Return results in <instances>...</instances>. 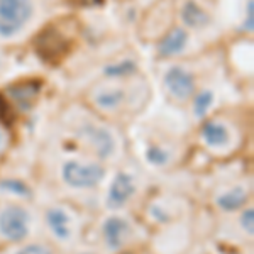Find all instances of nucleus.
Wrapping results in <instances>:
<instances>
[{
	"instance_id": "nucleus-21",
	"label": "nucleus",
	"mask_w": 254,
	"mask_h": 254,
	"mask_svg": "<svg viewBox=\"0 0 254 254\" xmlns=\"http://www.w3.org/2000/svg\"><path fill=\"white\" fill-rule=\"evenodd\" d=\"M0 121L5 122V124H10L14 121V114H12L9 104H7L2 95H0Z\"/></svg>"
},
{
	"instance_id": "nucleus-22",
	"label": "nucleus",
	"mask_w": 254,
	"mask_h": 254,
	"mask_svg": "<svg viewBox=\"0 0 254 254\" xmlns=\"http://www.w3.org/2000/svg\"><path fill=\"white\" fill-rule=\"evenodd\" d=\"M17 254H51V251H49L46 246L31 244V246H26L24 249H20Z\"/></svg>"
},
{
	"instance_id": "nucleus-5",
	"label": "nucleus",
	"mask_w": 254,
	"mask_h": 254,
	"mask_svg": "<svg viewBox=\"0 0 254 254\" xmlns=\"http://www.w3.org/2000/svg\"><path fill=\"white\" fill-rule=\"evenodd\" d=\"M134 191H136V185H134L132 176L127 173H117L109 188L107 205L110 208H121L126 202H129Z\"/></svg>"
},
{
	"instance_id": "nucleus-25",
	"label": "nucleus",
	"mask_w": 254,
	"mask_h": 254,
	"mask_svg": "<svg viewBox=\"0 0 254 254\" xmlns=\"http://www.w3.org/2000/svg\"><path fill=\"white\" fill-rule=\"evenodd\" d=\"M126 254H129V253H126Z\"/></svg>"
},
{
	"instance_id": "nucleus-13",
	"label": "nucleus",
	"mask_w": 254,
	"mask_h": 254,
	"mask_svg": "<svg viewBox=\"0 0 254 254\" xmlns=\"http://www.w3.org/2000/svg\"><path fill=\"white\" fill-rule=\"evenodd\" d=\"M246 200H248V191H246L244 188L237 187L220 195L219 198H217V205L225 212H232V210H237L239 207H243L246 203Z\"/></svg>"
},
{
	"instance_id": "nucleus-1",
	"label": "nucleus",
	"mask_w": 254,
	"mask_h": 254,
	"mask_svg": "<svg viewBox=\"0 0 254 254\" xmlns=\"http://www.w3.org/2000/svg\"><path fill=\"white\" fill-rule=\"evenodd\" d=\"M32 15L31 0H0V36L12 38Z\"/></svg>"
},
{
	"instance_id": "nucleus-10",
	"label": "nucleus",
	"mask_w": 254,
	"mask_h": 254,
	"mask_svg": "<svg viewBox=\"0 0 254 254\" xmlns=\"http://www.w3.org/2000/svg\"><path fill=\"white\" fill-rule=\"evenodd\" d=\"M46 220L49 229H51L53 234L58 237V239L63 241L68 239L71 229H69V217L66 212L61 210V208H51L46 214Z\"/></svg>"
},
{
	"instance_id": "nucleus-18",
	"label": "nucleus",
	"mask_w": 254,
	"mask_h": 254,
	"mask_svg": "<svg viewBox=\"0 0 254 254\" xmlns=\"http://www.w3.org/2000/svg\"><path fill=\"white\" fill-rule=\"evenodd\" d=\"M0 188L7 191H12V193H15V195H20V196H27L31 193L29 187L24 182H19V180H3V182H0Z\"/></svg>"
},
{
	"instance_id": "nucleus-12",
	"label": "nucleus",
	"mask_w": 254,
	"mask_h": 254,
	"mask_svg": "<svg viewBox=\"0 0 254 254\" xmlns=\"http://www.w3.org/2000/svg\"><path fill=\"white\" fill-rule=\"evenodd\" d=\"M41 87H43V81L27 80V81H24V83L15 85V87H10L9 92L20 105H27L32 98H34L41 92Z\"/></svg>"
},
{
	"instance_id": "nucleus-15",
	"label": "nucleus",
	"mask_w": 254,
	"mask_h": 254,
	"mask_svg": "<svg viewBox=\"0 0 254 254\" xmlns=\"http://www.w3.org/2000/svg\"><path fill=\"white\" fill-rule=\"evenodd\" d=\"M122 100H124V92L122 90H107V92L98 93L95 104L100 109H116Z\"/></svg>"
},
{
	"instance_id": "nucleus-16",
	"label": "nucleus",
	"mask_w": 254,
	"mask_h": 254,
	"mask_svg": "<svg viewBox=\"0 0 254 254\" xmlns=\"http://www.w3.org/2000/svg\"><path fill=\"white\" fill-rule=\"evenodd\" d=\"M214 104V93L210 90H203L193 100V112L196 117H203L207 114V110L210 109V105Z\"/></svg>"
},
{
	"instance_id": "nucleus-8",
	"label": "nucleus",
	"mask_w": 254,
	"mask_h": 254,
	"mask_svg": "<svg viewBox=\"0 0 254 254\" xmlns=\"http://www.w3.org/2000/svg\"><path fill=\"white\" fill-rule=\"evenodd\" d=\"M188 43V34L185 29L175 27L171 32H168L165 38L161 39V43L158 44V51L161 56H175L185 49Z\"/></svg>"
},
{
	"instance_id": "nucleus-6",
	"label": "nucleus",
	"mask_w": 254,
	"mask_h": 254,
	"mask_svg": "<svg viewBox=\"0 0 254 254\" xmlns=\"http://www.w3.org/2000/svg\"><path fill=\"white\" fill-rule=\"evenodd\" d=\"M80 134L93 146V149L97 151V154L102 159L109 158L114 153V137L104 127L85 126Z\"/></svg>"
},
{
	"instance_id": "nucleus-24",
	"label": "nucleus",
	"mask_w": 254,
	"mask_h": 254,
	"mask_svg": "<svg viewBox=\"0 0 254 254\" xmlns=\"http://www.w3.org/2000/svg\"><path fill=\"white\" fill-rule=\"evenodd\" d=\"M78 2L83 7H100L104 3V0H78Z\"/></svg>"
},
{
	"instance_id": "nucleus-9",
	"label": "nucleus",
	"mask_w": 254,
	"mask_h": 254,
	"mask_svg": "<svg viewBox=\"0 0 254 254\" xmlns=\"http://www.w3.org/2000/svg\"><path fill=\"white\" fill-rule=\"evenodd\" d=\"M129 231V225L121 217H110L104 224V236L105 243L110 249H119L124 243V237Z\"/></svg>"
},
{
	"instance_id": "nucleus-3",
	"label": "nucleus",
	"mask_w": 254,
	"mask_h": 254,
	"mask_svg": "<svg viewBox=\"0 0 254 254\" xmlns=\"http://www.w3.org/2000/svg\"><path fill=\"white\" fill-rule=\"evenodd\" d=\"M0 234L12 243H20L29 234V214L20 207H7L0 214Z\"/></svg>"
},
{
	"instance_id": "nucleus-2",
	"label": "nucleus",
	"mask_w": 254,
	"mask_h": 254,
	"mask_svg": "<svg viewBox=\"0 0 254 254\" xmlns=\"http://www.w3.org/2000/svg\"><path fill=\"white\" fill-rule=\"evenodd\" d=\"M105 170L95 163L68 161L63 166V180L73 188H93L104 180Z\"/></svg>"
},
{
	"instance_id": "nucleus-14",
	"label": "nucleus",
	"mask_w": 254,
	"mask_h": 254,
	"mask_svg": "<svg viewBox=\"0 0 254 254\" xmlns=\"http://www.w3.org/2000/svg\"><path fill=\"white\" fill-rule=\"evenodd\" d=\"M202 136L207 144L210 146H222L229 141L227 127L219 122H207L202 127Z\"/></svg>"
},
{
	"instance_id": "nucleus-19",
	"label": "nucleus",
	"mask_w": 254,
	"mask_h": 254,
	"mask_svg": "<svg viewBox=\"0 0 254 254\" xmlns=\"http://www.w3.org/2000/svg\"><path fill=\"white\" fill-rule=\"evenodd\" d=\"M147 161L151 163V165H156V166H161L165 165V163L168 161V153L165 149H161V147H149L147 149V154H146Z\"/></svg>"
},
{
	"instance_id": "nucleus-17",
	"label": "nucleus",
	"mask_w": 254,
	"mask_h": 254,
	"mask_svg": "<svg viewBox=\"0 0 254 254\" xmlns=\"http://www.w3.org/2000/svg\"><path fill=\"white\" fill-rule=\"evenodd\" d=\"M134 71H136V63L132 60H124L117 64H110V66L104 69V73L107 76H126Z\"/></svg>"
},
{
	"instance_id": "nucleus-7",
	"label": "nucleus",
	"mask_w": 254,
	"mask_h": 254,
	"mask_svg": "<svg viewBox=\"0 0 254 254\" xmlns=\"http://www.w3.org/2000/svg\"><path fill=\"white\" fill-rule=\"evenodd\" d=\"M68 44L66 41H63L58 34L49 36L48 32L43 31V34L39 36L38 43H36V49H38L39 56L43 60H60L63 56V53L66 51Z\"/></svg>"
},
{
	"instance_id": "nucleus-11",
	"label": "nucleus",
	"mask_w": 254,
	"mask_h": 254,
	"mask_svg": "<svg viewBox=\"0 0 254 254\" xmlns=\"http://www.w3.org/2000/svg\"><path fill=\"white\" fill-rule=\"evenodd\" d=\"M182 19L185 22V26L193 27V29H200V27L208 24V15L207 12L195 2H187L182 9Z\"/></svg>"
},
{
	"instance_id": "nucleus-20",
	"label": "nucleus",
	"mask_w": 254,
	"mask_h": 254,
	"mask_svg": "<svg viewBox=\"0 0 254 254\" xmlns=\"http://www.w3.org/2000/svg\"><path fill=\"white\" fill-rule=\"evenodd\" d=\"M241 224H243L244 231L248 234H254V210L253 208H246L241 217Z\"/></svg>"
},
{
	"instance_id": "nucleus-23",
	"label": "nucleus",
	"mask_w": 254,
	"mask_h": 254,
	"mask_svg": "<svg viewBox=\"0 0 254 254\" xmlns=\"http://www.w3.org/2000/svg\"><path fill=\"white\" fill-rule=\"evenodd\" d=\"M253 0H249L248 3V17H246V22H244V29L251 32L254 29V12H253Z\"/></svg>"
},
{
	"instance_id": "nucleus-4",
	"label": "nucleus",
	"mask_w": 254,
	"mask_h": 254,
	"mask_svg": "<svg viewBox=\"0 0 254 254\" xmlns=\"http://www.w3.org/2000/svg\"><path fill=\"white\" fill-rule=\"evenodd\" d=\"M165 85L168 92L178 100H185L191 97L195 90V78L191 73L180 66H171L165 75Z\"/></svg>"
}]
</instances>
